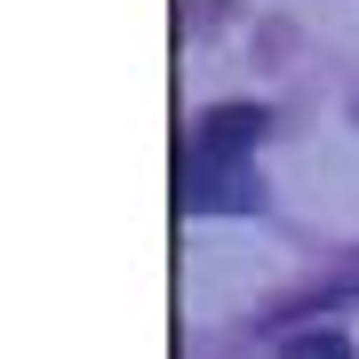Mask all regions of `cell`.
<instances>
[{"mask_svg": "<svg viewBox=\"0 0 359 359\" xmlns=\"http://www.w3.org/2000/svg\"><path fill=\"white\" fill-rule=\"evenodd\" d=\"M184 208H256L264 200V184H256V168L248 160H231V152H184Z\"/></svg>", "mask_w": 359, "mask_h": 359, "instance_id": "cell-1", "label": "cell"}, {"mask_svg": "<svg viewBox=\"0 0 359 359\" xmlns=\"http://www.w3.org/2000/svg\"><path fill=\"white\" fill-rule=\"evenodd\" d=\"M271 128V112H264V104H216V112H208L200 120V152H231V160H240L248 152V136H264Z\"/></svg>", "mask_w": 359, "mask_h": 359, "instance_id": "cell-2", "label": "cell"}, {"mask_svg": "<svg viewBox=\"0 0 359 359\" xmlns=\"http://www.w3.org/2000/svg\"><path fill=\"white\" fill-rule=\"evenodd\" d=\"M287 351H295V359H351V344H344L335 327H327V335H287Z\"/></svg>", "mask_w": 359, "mask_h": 359, "instance_id": "cell-3", "label": "cell"}]
</instances>
